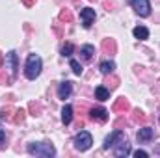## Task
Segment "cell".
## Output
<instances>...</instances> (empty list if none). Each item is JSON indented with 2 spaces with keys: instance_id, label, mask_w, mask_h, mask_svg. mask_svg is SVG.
I'll use <instances>...</instances> for the list:
<instances>
[{
  "instance_id": "5",
  "label": "cell",
  "mask_w": 160,
  "mask_h": 158,
  "mask_svg": "<svg viewBox=\"0 0 160 158\" xmlns=\"http://www.w3.org/2000/svg\"><path fill=\"white\" fill-rule=\"evenodd\" d=\"M114 155L118 158H123L127 155H130V143L127 141V138H121L119 141L114 145Z\"/></svg>"
},
{
  "instance_id": "10",
  "label": "cell",
  "mask_w": 160,
  "mask_h": 158,
  "mask_svg": "<svg viewBox=\"0 0 160 158\" xmlns=\"http://www.w3.org/2000/svg\"><path fill=\"white\" fill-rule=\"evenodd\" d=\"M121 138H125V134H123L121 130H114L110 136H106V140H104V145H102V147H104V149H110V147H114V145L119 141Z\"/></svg>"
},
{
  "instance_id": "7",
  "label": "cell",
  "mask_w": 160,
  "mask_h": 158,
  "mask_svg": "<svg viewBox=\"0 0 160 158\" xmlns=\"http://www.w3.org/2000/svg\"><path fill=\"white\" fill-rule=\"evenodd\" d=\"M6 62L9 63L11 75H13V77H17V73H19V60H17V52H15V50H9V52L6 54Z\"/></svg>"
},
{
  "instance_id": "14",
  "label": "cell",
  "mask_w": 160,
  "mask_h": 158,
  "mask_svg": "<svg viewBox=\"0 0 160 158\" xmlns=\"http://www.w3.org/2000/svg\"><path fill=\"white\" fill-rule=\"evenodd\" d=\"M132 34H134V37L140 41H145L149 39V30L145 28V26H136L134 30H132Z\"/></svg>"
},
{
  "instance_id": "28",
  "label": "cell",
  "mask_w": 160,
  "mask_h": 158,
  "mask_svg": "<svg viewBox=\"0 0 160 158\" xmlns=\"http://www.w3.org/2000/svg\"><path fill=\"white\" fill-rule=\"evenodd\" d=\"M4 140H6V132H4V130H2V128H0V143H2V141H4Z\"/></svg>"
},
{
  "instance_id": "12",
  "label": "cell",
  "mask_w": 160,
  "mask_h": 158,
  "mask_svg": "<svg viewBox=\"0 0 160 158\" xmlns=\"http://www.w3.org/2000/svg\"><path fill=\"white\" fill-rule=\"evenodd\" d=\"M102 50L104 54H116L118 52V45H116V39H104L102 41Z\"/></svg>"
},
{
  "instance_id": "18",
  "label": "cell",
  "mask_w": 160,
  "mask_h": 158,
  "mask_svg": "<svg viewBox=\"0 0 160 158\" xmlns=\"http://www.w3.org/2000/svg\"><path fill=\"white\" fill-rule=\"evenodd\" d=\"M101 73L102 75H110V73H114V69H116V63L112 62V60H106V62H102L101 63Z\"/></svg>"
},
{
  "instance_id": "9",
  "label": "cell",
  "mask_w": 160,
  "mask_h": 158,
  "mask_svg": "<svg viewBox=\"0 0 160 158\" xmlns=\"http://www.w3.org/2000/svg\"><path fill=\"white\" fill-rule=\"evenodd\" d=\"M153 136H155V132H153L151 126H143V128H140L138 134H136V138H138L140 143H147V141H151Z\"/></svg>"
},
{
  "instance_id": "29",
  "label": "cell",
  "mask_w": 160,
  "mask_h": 158,
  "mask_svg": "<svg viewBox=\"0 0 160 158\" xmlns=\"http://www.w3.org/2000/svg\"><path fill=\"white\" fill-rule=\"evenodd\" d=\"M2 62H4V56L0 54V67H2Z\"/></svg>"
},
{
  "instance_id": "13",
  "label": "cell",
  "mask_w": 160,
  "mask_h": 158,
  "mask_svg": "<svg viewBox=\"0 0 160 158\" xmlns=\"http://www.w3.org/2000/svg\"><path fill=\"white\" fill-rule=\"evenodd\" d=\"M95 99H99V101H108V99H110V89L104 87V86H97V87H95Z\"/></svg>"
},
{
  "instance_id": "4",
  "label": "cell",
  "mask_w": 160,
  "mask_h": 158,
  "mask_svg": "<svg viewBox=\"0 0 160 158\" xmlns=\"http://www.w3.org/2000/svg\"><path fill=\"white\" fill-rule=\"evenodd\" d=\"M130 4L140 17H149V13H151V2L149 0H130Z\"/></svg>"
},
{
  "instance_id": "23",
  "label": "cell",
  "mask_w": 160,
  "mask_h": 158,
  "mask_svg": "<svg viewBox=\"0 0 160 158\" xmlns=\"http://www.w3.org/2000/svg\"><path fill=\"white\" fill-rule=\"evenodd\" d=\"M24 116H26V110H15V116H13V123H17V125H21L22 121H24Z\"/></svg>"
},
{
  "instance_id": "21",
  "label": "cell",
  "mask_w": 160,
  "mask_h": 158,
  "mask_svg": "<svg viewBox=\"0 0 160 158\" xmlns=\"http://www.w3.org/2000/svg\"><path fill=\"white\" fill-rule=\"evenodd\" d=\"M73 52H75V45H73V43H65V45L62 47V56H67V58H69Z\"/></svg>"
},
{
  "instance_id": "8",
  "label": "cell",
  "mask_w": 160,
  "mask_h": 158,
  "mask_svg": "<svg viewBox=\"0 0 160 158\" xmlns=\"http://www.w3.org/2000/svg\"><path fill=\"white\" fill-rule=\"evenodd\" d=\"M71 93H73V82H62L60 84V87H58V97L62 99V101H65V99H69L71 97Z\"/></svg>"
},
{
  "instance_id": "11",
  "label": "cell",
  "mask_w": 160,
  "mask_h": 158,
  "mask_svg": "<svg viewBox=\"0 0 160 158\" xmlns=\"http://www.w3.org/2000/svg\"><path fill=\"white\" fill-rule=\"evenodd\" d=\"M89 117L93 119V121L104 123L108 119V110L106 108H93V110H89Z\"/></svg>"
},
{
  "instance_id": "16",
  "label": "cell",
  "mask_w": 160,
  "mask_h": 158,
  "mask_svg": "<svg viewBox=\"0 0 160 158\" xmlns=\"http://www.w3.org/2000/svg\"><path fill=\"white\" fill-rule=\"evenodd\" d=\"M130 110V104H128V101L125 99V97H121V99H118V102L114 104V112H128Z\"/></svg>"
},
{
  "instance_id": "24",
  "label": "cell",
  "mask_w": 160,
  "mask_h": 158,
  "mask_svg": "<svg viewBox=\"0 0 160 158\" xmlns=\"http://www.w3.org/2000/svg\"><path fill=\"white\" fill-rule=\"evenodd\" d=\"M69 65H71V69H73V73H75L77 77H80V75H82V71H84V67L80 65V63L77 62V60H71V62H69Z\"/></svg>"
},
{
  "instance_id": "26",
  "label": "cell",
  "mask_w": 160,
  "mask_h": 158,
  "mask_svg": "<svg viewBox=\"0 0 160 158\" xmlns=\"http://www.w3.org/2000/svg\"><path fill=\"white\" fill-rule=\"evenodd\" d=\"M134 156H136V158H147V156H149V153H147V151L138 149V151H134Z\"/></svg>"
},
{
  "instance_id": "17",
  "label": "cell",
  "mask_w": 160,
  "mask_h": 158,
  "mask_svg": "<svg viewBox=\"0 0 160 158\" xmlns=\"http://www.w3.org/2000/svg\"><path fill=\"white\" fill-rule=\"evenodd\" d=\"M62 121H63V125H69L73 121V106H69V104L63 106V110H62Z\"/></svg>"
},
{
  "instance_id": "22",
  "label": "cell",
  "mask_w": 160,
  "mask_h": 158,
  "mask_svg": "<svg viewBox=\"0 0 160 158\" xmlns=\"http://www.w3.org/2000/svg\"><path fill=\"white\" fill-rule=\"evenodd\" d=\"M13 112H15V110H13L11 106H6V108L0 110V117L2 119H13Z\"/></svg>"
},
{
  "instance_id": "19",
  "label": "cell",
  "mask_w": 160,
  "mask_h": 158,
  "mask_svg": "<svg viewBox=\"0 0 160 158\" xmlns=\"http://www.w3.org/2000/svg\"><path fill=\"white\" fill-rule=\"evenodd\" d=\"M132 121L134 123H145L147 121V116L142 110H132Z\"/></svg>"
},
{
  "instance_id": "6",
  "label": "cell",
  "mask_w": 160,
  "mask_h": 158,
  "mask_svg": "<svg viewBox=\"0 0 160 158\" xmlns=\"http://www.w3.org/2000/svg\"><path fill=\"white\" fill-rule=\"evenodd\" d=\"M80 19H82V26L84 28H91V24L95 21V9H91V7L80 9Z\"/></svg>"
},
{
  "instance_id": "27",
  "label": "cell",
  "mask_w": 160,
  "mask_h": 158,
  "mask_svg": "<svg viewBox=\"0 0 160 158\" xmlns=\"http://www.w3.org/2000/svg\"><path fill=\"white\" fill-rule=\"evenodd\" d=\"M24 2V6H28V7H32L34 4H36V0H22Z\"/></svg>"
},
{
  "instance_id": "20",
  "label": "cell",
  "mask_w": 160,
  "mask_h": 158,
  "mask_svg": "<svg viewBox=\"0 0 160 158\" xmlns=\"http://www.w3.org/2000/svg\"><path fill=\"white\" fill-rule=\"evenodd\" d=\"M58 19H60L62 22H71V21H73V13H71L69 9H62V11H60V17H58Z\"/></svg>"
},
{
  "instance_id": "25",
  "label": "cell",
  "mask_w": 160,
  "mask_h": 158,
  "mask_svg": "<svg viewBox=\"0 0 160 158\" xmlns=\"http://www.w3.org/2000/svg\"><path fill=\"white\" fill-rule=\"evenodd\" d=\"M30 112H32V116H39L41 114V104H38V102H30Z\"/></svg>"
},
{
  "instance_id": "2",
  "label": "cell",
  "mask_w": 160,
  "mask_h": 158,
  "mask_svg": "<svg viewBox=\"0 0 160 158\" xmlns=\"http://www.w3.org/2000/svg\"><path fill=\"white\" fill-rule=\"evenodd\" d=\"M41 69H43V62L38 54H30L28 60H26V65H24V73H26V78L28 80H36L41 75Z\"/></svg>"
},
{
  "instance_id": "3",
  "label": "cell",
  "mask_w": 160,
  "mask_h": 158,
  "mask_svg": "<svg viewBox=\"0 0 160 158\" xmlns=\"http://www.w3.org/2000/svg\"><path fill=\"white\" fill-rule=\"evenodd\" d=\"M91 143H93V138H91V134L86 132V130H80L78 134L75 136V149L80 151V153L88 151V149L91 147Z\"/></svg>"
},
{
  "instance_id": "1",
  "label": "cell",
  "mask_w": 160,
  "mask_h": 158,
  "mask_svg": "<svg viewBox=\"0 0 160 158\" xmlns=\"http://www.w3.org/2000/svg\"><path fill=\"white\" fill-rule=\"evenodd\" d=\"M26 151L32 155V156H45V158H50L56 155V149L52 143L48 141H34V143H28L26 145Z\"/></svg>"
},
{
  "instance_id": "15",
  "label": "cell",
  "mask_w": 160,
  "mask_h": 158,
  "mask_svg": "<svg viewBox=\"0 0 160 158\" xmlns=\"http://www.w3.org/2000/svg\"><path fill=\"white\" fill-rule=\"evenodd\" d=\"M80 54H82V60H91L93 58V54H95V47L93 45H84V47H80Z\"/></svg>"
}]
</instances>
